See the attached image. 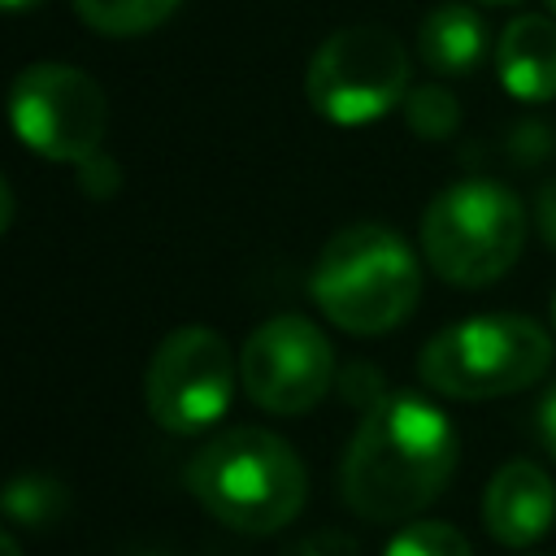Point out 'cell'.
<instances>
[{
    "label": "cell",
    "mask_w": 556,
    "mask_h": 556,
    "mask_svg": "<svg viewBox=\"0 0 556 556\" xmlns=\"http://www.w3.org/2000/svg\"><path fill=\"white\" fill-rule=\"evenodd\" d=\"M460 460L452 417L417 395L387 391L365 408L339 469L343 504L365 521H404L434 504Z\"/></svg>",
    "instance_id": "cell-1"
},
{
    "label": "cell",
    "mask_w": 556,
    "mask_h": 556,
    "mask_svg": "<svg viewBox=\"0 0 556 556\" xmlns=\"http://www.w3.org/2000/svg\"><path fill=\"white\" fill-rule=\"evenodd\" d=\"M191 500L239 534H274L304 513L308 473L295 447L265 426L213 434L187 465Z\"/></svg>",
    "instance_id": "cell-2"
},
{
    "label": "cell",
    "mask_w": 556,
    "mask_h": 556,
    "mask_svg": "<svg viewBox=\"0 0 556 556\" xmlns=\"http://www.w3.org/2000/svg\"><path fill=\"white\" fill-rule=\"evenodd\" d=\"M308 291L330 326L374 339L413 317L421 300V265L400 230L356 222L326 239Z\"/></svg>",
    "instance_id": "cell-3"
},
{
    "label": "cell",
    "mask_w": 556,
    "mask_h": 556,
    "mask_svg": "<svg viewBox=\"0 0 556 556\" xmlns=\"http://www.w3.org/2000/svg\"><path fill=\"white\" fill-rule=\"evenodd\" d=\"M552 369V330L521 313H478L443 326L417 356L421 382L443 400H495Z\"/></svg>",
    "instance_id": "cell-4"
},
{
    "label": "cell",
    "mask_w": 556,
    "mask_h": 556,
    "mask_svg": "<svg viewBox=\"0 0 556 556\" xmlns=\"http://www.w3.org/2000/svg\"><path fill=\"white\" fill-rule=\"evenodd\" d=\"M526 243L521 200L491 178L443 187L421 213V252L443 282L486 287L504 278Z\"/></svg>",
    "instance_id": "cell-5"
},
{
    "label": "cell",
    "mask_w": 556,
    "mask_h": 556,
    "mask_svg": "<svg viewBox=\"0 0 556 556\" xmlns=\"http://www.w3.org/2000/svg\"><path fill=\"white\" fill-rule=\"evenodd\" d=\"M408 48L378 22H356L321 39L304 70L308 104L334 126H369L408 96Z\"/></svg>",
    "instance_id": "cell-6"
},
{
    "label": "cell",
    "mask_w": 556,
    "mask_h": 556,
    "mask_svg": "<svg viewBox=\"0 0 556 556\" xmlns=\"http://www.w3.org/2000/svg\"><path fill=\"white\" fill-rule=\"evenodd\" d=\"M9 117L17 139L43 161L83 165L104 143L109 100L87 70L65 61H35L9 87Z\"/></svg>",
    "instance_id": "cell-7"
},
{
    "label": "cell",
    "mask_w": 556,
    "mask_h": 556,
    "mask_svg": "<svg viewBox=\"0 0 556 556\" xmlns=\"http://www.w3.org/2000/svg\"><path fill=\"white\" fill-rule=\"evenodd\" d=\"M235 382L239 356L230 343L213 326H178L148 361L143 404L165 434H200L230 408Z\"/></svg>",
    "instance_id": "cell-8"
},
{
    "label": "cell",
    "mask_w": 556,
    "mask_h": 556,
    "mask_svg": "<svg viewBox=\"0 0 556 556\" xmlns=\"http://www.w3.org/2000/svg\"><path fill=\"white\" fill-rule=\"evenodd\" d=\"M334 348L300 313L265 317L239 352V382L248 400L278 417H300L334 387Z\"/></svg>",
    "instance_id": "cell-9"
},
{
    "label": "cell",
    "mask_w": 556,
    "mask_h": 556,
    "mask_svg": "<svg viewBox=\"0 0 556 556\" xmlns=\"http://www.w3.org/2000/svg\"><path fill=\"white\" fill-rule=\"evenodd\" d=\"M556 521V482L534 460H508L482 491V526L504 547L539 543Z\"/></svg>",
    "instance_id": "cell-10"
},
{
    "label": "cell",
    "mask_w": 556,
    "mask_h": 556,
    "mask_svg": "<svg viewBox=\"0 0 556 556\" xmlns=\"http://www.w3.org/2000/svg\"><path fill=\"white\" fill-rule=\"evenodd\" d=\"M495 74L521 104L556 100V17L521 13L500 30Z\"/></svg>",
    "instance_id": "cell-11"
},
{
    "label": "cell",
    "mask_w": 556,
    "mask_h": 556,
    "mask_svg": "<svg viewBox=\"0 0 556 556\" xmlns=\"http://www.w3.org/2000/svg\"><path fill=\"white\" fill-rule=\"evenodd\" d=\"M491 48V30L473 4H434L417 26V61L434 74H469Z\"/></svg>",
    "instance_id": "cell-12"
},
{
    "label": "cell",
    "mask_w": 556,
    "mask_h": 556,
    "mask_svg": "<svg viewBox=\"0 0 556 556\" xmlns=\"http://www.w3.org/2000/svg\"><path fill=\"white\" fill-rule=\"evenodd\" d=\"M182 0H74L78 17L100 30V35H113V39H130V35H148L156 30L161 22L174 17Z\"/></svg>",
    "instance_id": "cell-13"
},
{
    "label": "cell",
    "mask_w": 556,
    "mask_h": 556,
    "mask_svg": "<svg viewBox=\"0 0 556 556\" xmlns=\"http://www.w3.org/2000/svg\"><path fill=\"white\" fill-rule=\"evenodd\" d=\"M404 122L413 135L421 139H447L456 126H460V100L439 87V83H421V87H408L404 96Z\"/></svg>",
    "instance_id": "cell-14"
},
{
    "label": "cell",
    "mask_w": 556,
    "mask_h": 556,
    "mask_svg": "<svg viewBox=\"0 0 556 556\" xmlns=\"http://www.w3.org/2000/svg\"><path fill=\"white\" fill-rule=\"evenodd\" d=\"M65 486L48 473H17L9 486H4V513L13 521H26V526H39V521H52L56 513H65Z\"/></svg>",
    "instance_id": "cell-15"
},
{
    "label": "cell",
    "mask_w": 556,
    "mask_h": 556,
    "mask_svg": "<svg viewBox=\"0 0 556 556\" xmlns=\"http://www.w3.org/2000/svg\"><path fill=\"white\" fill-rule=\"evenodd\" d=\"M382 556H473V547L447 521H408L404 530H395Z\"/></svg>",
    "instance_id": "cell-16"
},
{
    "label": "cell",
    "mask_w": 556,
    "mask_h": 556,
    "mask_svg": "<svg viewBox=\"0 0 556 556\" xmlns=\"http://www.w3.org/2000/svg\"><path fill=\"white\" fill-rule=\"evenodd\" d=\"M339 391H343V400H352V404H361V408H374V404L387 395L382 382H378V374L369 369V361H352L348 374L339 378Z\"/></svg>",
    "instance_id": "cell-17"
},
{
    "label": "cell",
    "mask_w": 556,
    "mask_h": 556,
    "mask_svg": "<svg viewBox=\"0 0 556 556\" xmlns=\"http://www.w3.org/2000/svg\"><path fill=\"white\" fill-rule=\"evenodd\" d=\"M552 143H556L552 130L534 117V122H526V126L513 135V161H517V165H534V161H543V156L552 152Z\"/></svg>",
    "instance_id": "cell-18"
},
{
    "label": "cell",
    "mask_w": 556,
    "mask_h": 556,
    "mask_svg": "<svg viewBox=\"0 0 556 556\" xmlns=\"http://www.w3.org/2000/svg\"><path fill=\"white\" fill-rule=\"evenodd\" d=\"M78 174H83V191H87V195H96V200L117 191V165H113L109 156H100V152H96V156H87V161L78 165Z\"/></svg>",
    "instance_id": "cell-19"
},
{
    "label": "cell",
    "mask_w": 556,
    "mask_h": 556,
    "mask_svg": "<svg viewBox=\"0 0 556 556\" xmlns=\"http://www.w3.org/2000/svg\"><path fill=\"white\" fill-rule=\"evenodd\" d=\"M534 226H539L543 243L556 248V178L543 182V191H539V200H534Z\"/></svg>",
    "instance_id": "cell-20"
},
{
    "label": "cell",
    "mask_w": 556,
    "mask_h": 556,
    "mask_svg": "<svg viewBox=\"0 0 556 556\" xmlns=\"http://www.w3.org/2000/svg\"><path fill=\"white\" fill-rule=\"evenodd\" d=\"M300 556H356V547L343 539V534H334V530H326V534H317V539H308L304 547H300Z\"/></svg>",
    "instance_id": "cell-21"
},
{
    "label": "cell",
    "mask_w": 556,
    "mask_h": 556,
    "mask_svg": "<svg viewBox=\"0 0 556 556\" xmlns=\"http://www.w3.org/2000/svg\"><path fill=\"white\" fill-rule=\"evenodd\" d=\"M539 439H543V447H547L552 460H556V382L547 387V395H543V404H539Z\"/></svg>",
    "instance_id": "cell-22"
},
{
    "label": "cell",
    "mask_w": 556,
    "mask_h": 556,
    "mask_svg": "<svg viewBox=\"0 0 556 556\" xmlns=\"http://www.w3.org/2000/svg\"><path fill=\"white\" fill-rule=\"evenodd\" d=\"M0 556H22V547H17L13 534H0Z\"/></svg>",
    "instance_id": "cell-23"
},
{
    "label": "cell",
    "mask_w": 556,
    "mask_h": 556,
    "mask_svg": "<svg viewBox=\"0 0 556 556\" xmlns=\"http://www.w3.org/2000/svg\"><path fill=\"white\" fill-rule=\"evenodd\" d=\"M30 4H43V0H4V9H13V13H22V9H30Z\"/></svg>",
    "instance_id": "cell-24"
},
{
    "label": "cell",
    "mask_w": 556,
    "mask_h": 556,
    "mask_svg": "<svg viewBox=\"0 0 556 556\" xmlns=\"http://www.w3.org/2000/svg\"><path fill=\"white\" fill-rule=\"evenodd\" d=\"M552 330H556V291H552Z\"/></svg>",
    "instance_id": "cell-25"
},
{
    "label": "cell",
    "mask_w": 556,
    "mask_h": 556,
    "mask_svg": "<svg viewBox=\"0 0 556 556\" xmlns=\"http://www.w3.org/2000/svg\"><path fill=\"white\" fill-rule=\"evenodd\" d=\"M478 4H517V0H478Z\"/></svg>",
    "instance_id": "cell-26"
},
{
    "label": "cell",
    "mask_w": 556,
    "mask_h": 556,
    "mask_svg": "<svg viewBox=\"0 0 556 556\" xmlns=\"http://www.w3.org/2000/svg\"><path fill=\"white\" fill-rule=\"evenodd\" d=\"M543 4H547V13H552V17H556V0H543Z\"/></svg>",
    "instance_id": "cell-27"
}]
</instances>
